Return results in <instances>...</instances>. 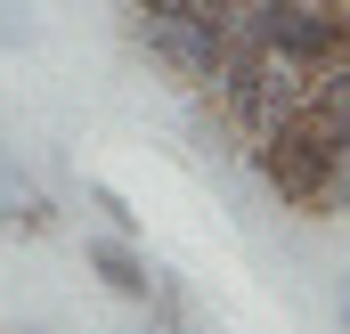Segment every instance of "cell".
<instances>
[{"label": "cell", "mask_w": 350, "mask_h": 334, "mask_svg": "<svg viewBox=\"0 0 350 334\" xmlns=\"http://www.w3.org/2000/svg\"><path fill=\"white\" fill-rule=\"evenodd\" d=\"M253 171H261V188L277 204H293V212H334V171H342V155H334L301 114L269 123L261 139H253Z\"/></svg>", "instance_id": "3957f363"}, {"label": "cell", "mask_w": 350, "mask_h": 334, "mask_svg": "<svg viewBox=\"0 0 350 334\" xmlns=\"http://www.w3.org/2000/svg\"><path fill=\"white\" fill-rule=\"evenodd\" d=\"M342 318H350V310H342Z\"/></svg>", "instance_id": "ba28073f"}, {"label": "cell", "mask_w": 350, "mask_h": 334, "mask_svg": "<svg viewBox=\"0 0 350 334\" xmlns=\"http://www.w3.org/2000/svg\"><path fill=\"white\" fill-rule=\"evenodd\" d=\"M90 269H98L106 294H122V302H139V310L155 302V269L131 253V237H98V245H90Z\"/></svg>", "instance_id": "5b68a950"}, {"label": "cell", "mask_w": 350, "mask_h": 334, "mask_svg": "<svg viewBox=\"0 0 350 334\" xmlns=\"http://www.w3.org/2000/svg\"><path fill=\"white\" fill-rule=\"evenodd\" d=\"M139 334H187V318H155V326H139Z\"/></svg>", "instance_id": "52a82bcc"}, {"label": "cell", "mask_w": 350, "mask_h": 334, "mask_svg": "<svg viewBox=\"0 0 350 334\" xmlns=\"http://www.w3.org/2000/svg\"><path fill=\"white\" fill-rule=\"evenodd\" d=\"M131 33H139V49L155 66H172L179 82H196V90L220 74V57L237 41V25L220 8H204V0H131Z\"/></svg>", "instance_id": "7a4b0ae2"}, {"label": "cell", "mask_w": 350, "mask_h": 334, "mask_svg": "<svg viewBox=\"0 0 350 334\" xmlns=\"http://www.w3.org/2000/svg\"><path fill=\"white\" fill-rule=\"evenodd\" d=\"M237 33H253L269 57H285L293 74L350 66V0H253L237 16Z\"/></svg>", "instance_id": "6da1fadb"}, {"label": "cell", "mask_w": 350, "mask_h": 334, "mask_svg": "<svg viewBox=\"0 0 350 334\" xmlns=\"http://www.w3.org/2000/svg\"><path fill=\"white\" fill-rule=\"evenodd\" d=\"M90 204L106 212V229H114V237H139V212L122 204V188H106V179H90Z\"/></svg>", "instance_id": "8992f818"}, {"label": "cell", "mask_w": 350, "mask_h": 334, "mask_svg": "<svg viewBox=\"0 0 350 334\" xmlns=\"http://www.w3.org/2000/svg\"><path fill=\"white\" fill-rule=\"evenodd\" d=\"M334 155H350V66H326V74H310L301 82V106H293Z\"/></svg>", "instance_id": "277c9868"}]
</instances>
